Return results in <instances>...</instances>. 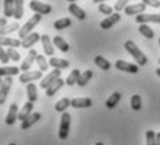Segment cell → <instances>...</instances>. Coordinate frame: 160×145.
<instances>
[{
  "instance_id": "obj_1",
  "label": "cell",
  "mask_w": 160,
  "mask_h": 145,
  "mask_svg": "<svg viewBox=\"0 0 160 145\" xmlns=\"http://www.w3.org/2000/svg\"><path fill=\"white\" fill-rule=\"evenodd\" d=\"M124 48H125V50H127L128 53H130L131 56L135 59V61L138 63V66H145V64L148 63V57L143 54V52L141 50L137 45H135L134 41H131V39L125 41Z\"/></svg>"
},
{
  "instance_id": "obj_2",
  "label": "cell",
  "mask_w": 160,
  "mask_h": 145,
  "mask_svg": "<svg viewBox=\"0 0 160 145\" xmlns=\"http://www.w3.org/2000/svg\"><path fill=\"white\" fill-rule=\"evenodd\" d=\"M41 21H42V15H41V14H33L32 17H31L22 27H21L20 31H18V35H20V39H21V41H22L24 38H27L29 34H32V29L35 28V27L38 25Z\"/></svg>"
},
{
  "instance_id": "obj_3",
  "label": "cell",
  "mask_w": 160,
  "mask_h": 145,
  "mask_svg": "<svg viewBox=\"0 0 160 145\" xmlns=\"http://www.w3.org/2000/svg\"><path fill=\"white\" fill-rule=\"evenodd\" d=\"M70 126H71V115L64 112L63 115H61L60 127H58V138H60V140H67L68 132H70Z\"/></svg>"
},
{
  "instance_id": "obj_4",
  "label": "cell",
  "mask_w": 160,
  "mask_h": 145,
  "mask_svg": "<svg viewBox=\"0 0 160 145\" xmlns=\"http://www.w3.org/2000/svg\"><path fill=\"white\" fill-rule=\"evenodd\" d=\"M29 8L35 14H41V15H46V14L52 13V6L48 4V3L39 2V0H31L29 2Z\"/></svg>"
},
{
  "instance_id": "obj_5",
  "label": "cell",
  "mask_w": 160,
  "mask_h": 145,
  "mask_svg": "<svg viewBox=\"0 0 160 145\" xmlns=\"http://www.w3.org/2000/svg\"><path fill=\"white\" fill-rule=\"evenodd\" d=\"M60 75H61V70H57V69H53V71L52 73H49L48 75H45L43 78H42V81H41V84H39V87H41L42 89H48L49 87H50L52 84H53L54 81H57L58 78H60Z\"/></svg>"
},
{
  "instance_id": "obj_6",
  "label": "cell",
  "mask_w": 160,
  "mask_h": 145,
  "mask_svg": "<svg viewBox=\"0 0 160 145\" xmlns=\"http://www.w3.org/2000/svg\"><path fill=\"white\" fill-rule=\"evenodd\" d=\"M114 66H116L117 70L124 71V73L137 74L139 71V66H138V64H132V63H128V61H124V60H117Z\"/></svg>"
},
{
  "instance_id": "obj_7",
  "label": "cell",
  "mask_w": 160,
  "mask_h": 145,
  "mask_svg": "<svg viewBox=\"0 0 160 145\" xmlns=\"http://www.w3.org/2000/svg\"><path fill=\"white\" fill-rule=\"evenodd\" d=\"M36 57H38V52H36L35 49H31V50L28 52V54H27V57L24 59V61L21 63V66H20L21 71H22V73L29 71L32 63H33V61H36Z\"/></svg>"
},
{
  "instance_id": "obj_8",
  "label": "cell",
  "mask_w": 160,
  "mask_h": 145,
  "mask_svg": "<svg viewBox=\"0 0 160 145\" xmlns=\"http://www.w3.org/2000/svg\"><path fill=\"white\" fill-rule=\"evenodd\" d=\"M41 78H42L41 70H36V71H25V73H21L20 82L21 84H29V82L36 81V80H41Z\"/></svg>"
},
{
  "instance_id": "obj_9",
  "label": "cell",
  "mask_w": 160,
  "mask_h": 145,
  "mask_svg": "<svg viewBox=\"0 0 160 145\" xmlns=\"http://www.w3.org/2000/svg\"><path fill=\"white\" fill-rule=\"evenodd\" d=\"M11 85H13V77H6L3 80L2 88H0V105H3L7 99V95L11 89Z\"/></svg>"
},
{
  "instance_id": "obj_10",
  "label": "cell",
  "mask_w": 160,
  "mask_h": 145,
  "mask_svg": "<svg viewBox=\"0 0 160 145\" xmlns=\"http://www.w3.org/2000/svg\"><path fill=\"white\" fill-rule=\"evenodd\" d=\"M137 23L139 24H148V23H155V24H160V14H139L135 17Z\"/></svg>"
},
{
  "instance_id": "obj_11",
  "label": "cell",
  "mask_w": 160,
  "mask_h": 145,
  "mask_svg": "<svg viewBox=\"0 0 160 145\" xmlns=\"http://www.w3.org/2000/svg\"><path fill=\"white\" fill-rule=\"evenodd\" d=\"M120 20H121V14L120 13H113L112 15H109V17H106L104 20L100 21V28L102 29H109V28H112L113 25H116Z\"/></svg>"
},
{
  "instance_id": "obj_12",
  "label": "cell",
  "mask_w": 160,
  "mask_h": 145,
  "mask_svg": "<svg viewBox=\"0 0 160 145\" xmlns=\"http://www.w3.org/2000/svg\"><path fill=\"white\" fill-rule=\"evenodd\" d=\"M146 10V4L143 3H137V4H131V6H127L124 8V13L127 15H139V14H143Z\"/></svg>"
},
{
  "instance_id": "obj_13",
  "label": "cell",
  "mask_w": 160,
  "mask_h": 145,
  "mask_svg": "<svg viewBox=\"0 0 160 145\" xmlns=\"http://www.w3.org/2000/svg\"><path fill=\"white\" fill-rule=\"evenodd\" d=\"M41 117H42V115L39 112H33L32 115L27 117L24 122H21V130H28V128H31L35 123H38L39 120H41Z\"/></svg>"
},
{
  "instance_id": "obj_14",
  "label": "cell",
  "mask_w": 160,
  "mask_h": 145,
  "mask_svg": "<svg viewBox=\"0 0 160 145\" xmlns=\"http://www.w3.org/2000/svg\"><path fill=\"white\" fill-rule=\"evenodd\" d=\"M18 106H17V103H11V106H10V109H8V113H7V116H6V124H8V126H13L15 122L18 120Z\"/></svg>"
},
{
  "instance_id": "obj_15",
  "label": "cell",
  "mask_w": 160,
  "mask_h": 145,
  "mask_svg": "<svg viewBox=\"0 0 160 145\" xmlns=\"http://www.w3.org/2000/svg\"><path fill=\"white\" fill-rule=\"evenodd\" d=\"M39 39H41V35H39L38 32H32V34H29L27 38H24L22 41H21V46H22L24 49H31Z\"/></svg>"
},
{
  "instance_id": "obj_16",
  "label": "cell",
  "mask_w": 160,
  "mask_h": 145,
  "mask_svg": "<svg viewBox=\"0 0 160 145\" xmlns=\"http://www.w3.org/2000/svg\"><path fill=\"white\" fill-rule=\"evenodd\" d=\"M41 41H42V46H43V50L45 53L48 54V56L53 57L54 54V48H53V41H52L50 38H49V35H42L41 36Z\"/></svg>"
},
{
  "instance_id": "obj_17",
  "label": "cell",
  "mask_w": 160,
  "mask_h": 145,
  "mask_svg": "<svg viewBox=\"0 0 160 145\" xmlns=\"http://www.w3.org/2000/svg\"><path fill=\"white\" fill-rule=\"evenodd\" d=\"M92 106V99L91 98H75L71 101V107L74 109H85V107Z\"/></svg>"
},
{
  "instance_id": "obj_18",
  "label": "cell",
  "mask_w": 160,
  "mask_h": 145,
  "mask_svg": "<svg viewBox=\"0 0 160 145\" xmlns=\"http://www.w3.org/2000/svg\"><path fill=\"white\" fill-rule=\"evenodd\" d=\"M68 11L77 18V20H79V21H82V20H85V18H87V13H85V10H82L79 6L75 4V3H70Z\"/></svg>"
},
{
  "instance_id": "obj_19",
  "label": "cell",
  "mask_w": 160,
  "mask_h": 145,
  "mask_svg": "<svg viewBox=\"0 0 160 145\" xmlns=\"http://www.w3.org/2000/svg\"><path fill=\"white\" fill-rule=\"evenodd\" d=\"M49 66H52L53 69H57V70H64L70 66V61L53 56V57H50V60H49Z\"/></svg>"
},
{
  "instance_id": "obj_20",
  "label": "cell",
  "mask_w": 160,
  "mask_h": 145,
  "mask_svg": "<svg viewBox=\"0 0 160 145\" xmlns=\"http://www.w3.org/2000/svg\"><path fill=\"white\" fill-rule=\"evenodd\" d=\"M21 45V39H15V38H10V36H0V46H7V48H15Z\"/></svg>"
},
{
  "instance_id": "obj_21",
  "label": "cell",
  "mask_w": 160,
  "mask_h": 145,
  "mask_svg": "<svg viewBox=\"0 0 160 145\" xmlns=\"http://www.w3.org/2000/svg\"><path fill=\"white\" fill-rule=\"evenodd\" d=\"M20 74V69L15 66H4L0 67V78L3 77H14Z\"/></svg>"
},
{
  "instance_id": "obj_22",
  "label": "cell",
  "mask_w": 160,
  "mask_h": 145,
  "mask_svg": "<svg viewBox=\"0 0 160 145\" xmlns=\"http://www.w3.org/2000/svg\"><path fill=\"white\" fill-rule=\"evenodd\" d=\"M64 84H66V81H64V80H61V78H58L57 81H54L50 87L46 89V95H48V96H54V95H56L57 92L63 88Z\"/></svg>"
},
{
  "instance_id": "obj_23",
  "label": "cell",
  "mask_w": 160,
  "mask_h": 145,
  "mask_svg": "<svg viewBox=\"0 0 160 145\" xmlns=\"http://www.w3.org/2000/svg\"><path fill=\"white\" fill-rule=\"evenodd\" d=\"M32 109H33V103L28 101V102H27V103L22 106V109L20 110V113H18V120H20V122H24L27 117L31 116V115L33 113Z\"/></svg>"
},
{
  "instance_id": "obj_24",
  "label": "cell",
  "mask_w": 160,
  "mask_h": 145,
  "mask_svg": "<svg viewBox=\"0 0 160 145\" xmlns=\"http://www.w3.org/2000/svg\"><path fill=\"white\" fill-rule=\"evenodd\" d=\"M53 45L56 46L58 50L63 52V53H66V52H68V50H70V45L67 44V42L64 41V39L61 38V36H58V35L53 38Z\"/></svg>"
},
{
  "instance_id": "obj_25",
  "label": "cell",
  "mask_w": 160,
  "mask_h": 145,
  "mask_svg": "<svg viewBox=\"0 0 160 145\" xmlns=\"http://www.w3.org/2000/svg\"><path fill=\"white\" fill-rule=\"evenodd\" d=\"M95 64H96L100 70H103V71H109L110 67H112L110 61L107 60V59H104L103 56H100V54H98V56L95 57Z\"/></svg>"
},
{
  "instance_id": "obj_26",
  "label": "cell",
  "mask_w": 160,
  "mask_h": 145,
  "mask_svg": "<svg viewBox=\"0 0 160 145\" xmlns=\"http://www.w3.org/2000/svg\"><path fill=\"white\" fill-rule=\"evenodd\" d=\"M27 96H28V101L32 102V103H35L36 101H38V92H36V85L32 84V82H29V84H27Z\"/></svg>"
},
{
  "instance_id": "obj_27",
  "label": "cell",
  "mask_w": 160,
  "mask_h": 145,
  "mask_svg": "<svg viewBox=\"0 0 160 145\" xmlns=\"http://www.w3.org/2000/svg\"><path fill=\"white\" fill-rule=\"evenodd\" d=\"M81 71H79L78 69H74L71 73H70V75L67 77V80H66V84L68 85V87H72V85H75L77 82H78V80H79V77H81Z\"/></svg>"
},
{
  "instance_id": "obj_28",
  "label": "cell",
  "mask_w": 160,
  "mask_h": 145,
  "mask_svg": "<svg viewBox=\"0 0 160 145\" xmlns=\"http://www.w3.org/2000/svg\"><path fill=\"white\" fill-rule=\"evenodd\" d=\"M15 31H20V25H18V23L7 24L6 27L0 28V36H8V34L15 32Z\"/></svg>"
},
{
  "instance_id": "obj_29",
  "label": "cell",
  "mask_w": 160,
  "mask_h": 145,
  "mask_svg": "<svg viewBox=\"0 0 160 145\" xmlns=\"http://www.w3.org/2000/svg\"><path fill=\"white\" fill-rule=\"evenodd\" d=\"M68 106H71V101H70L68 98H63V99H60L54 105V110L58 113H64Z\"/></svg>"
},
{
  "instance_id": "obj_30",
  "label": "cell",
  "mask_w": 160,
  "mask_h": 145,
  "mask_svg": "<svg viewBox=\"0 0 160 145\" xmlns=\"http://www.w3.org/2000/svg\"><path fill=\"white\" fill-rule=\"evenodd\" d=\"M121 101V94L120 92H114V94H112L109 98H107L106 101V107H109V109H113V107L117 106V103Z\"/></svg>"
},
{
  "instance_id": "obj_31",
  "label": "cell",
  "mask_w": 160,
  "mask_h": 145,
  "mask_svg": "<svg viewBox=\"0 0 160 145\" xmlns=\"http://www.w3.org/2000/svg\"><path fill=\"white\" fill-rule=\"evenodd\" d=\"M14 18L15 20H21L24 15V0H14Z\"/></svg>"
},
{
  "instance_id": "obj_32",
  "label": "cell",
  "mask_w": 160,
  "mask_h": 145,
  "mask_svg": "<svg viewBox=\"0 0 160 145\" xmlns=\"http://www.w3.org/2000/svg\"><path fill=\"white\" fill-rule=\"evenodd\" d=\"M14 0H4V18H14Z\"/></svg>"
},
{
  "instance_id": "obj_33",
  "label": "cell",
  "mask_w": 160,
  "mask_h": 145,
  "mask_svg": "<svg viewBox=\"0 0 160 145\" xmlns=\"http://www.w3.org/2000/svg\"><path fill=\"white\" fill-rule=\"evenodd\" d=\"M138 29H139L141 35H143L146 39H153V38H155V32H153V29L150 28L148 24H141Z\"/></svg>"
},
{
  "instance_id": "obj_34",
  "label": "cell",
  "mask_w": 160,
  "mask_h": 145,
  "mask_svg": "<svg viewBox=\"0 0 160 145\" xmlns=\"http://www.w3.org/2000/svg\"><path fill=\"white\" fill-rule=\"evenodd\" d=\"M71 20L70 18H60V20H57V21H54V24H53V27H54V29H57V31H61V29H66V28H68L70 25H71Z\"/></svg>"
},
{
  "instance_id": "obj_35",
  "label": "cell",
  "mask_w": 160,
  "mask_h": 145,
  "mask_svg": "<svg viewBox=\"0 0 160 145\" xmlns=\"http://www.w3.org/2000/svg\"><path fill=\"white\" fill-rule=\"evenodd\" d=\"M92 75H93V71H92V70H87V71H84L81 74V77H79L77 85H79V87H85V85L89 82V80L92 78Z\"/></svg>"
},
{
  "instance_id": "obj_36",
  "label": "cell",
  "mask_w": 160,
  "mask_h": 145,
  "mask_svg": "<svg viewBox=\"0 0 160 145\" xmlns=\"http://www.w3.org/2000/svg\"><path fill=\"white\" fill-rule=\"evenodd\" d=\"M36 63H38L39 70H41L42 73H45L46 70H48V67H49V61L46 60V57H45V56H42V54H38V57H36Z\"/></svg>"
},
{
  "instance_id": "obj_37",
  "label": "cell",
  "mask_w": 160,
  "mask_h": 145,
  "mask_svg": "<svg viewBox=\"0 0 160 145\" xmlns=\"http://www.w3.org/2000/svg\"><path fill=\"white\" fill-rule=\"evenodd\" d=\"M131 107L134 110H139L142 107V98L139 95H132L131 96Z\"/></svg>"
},
{
  "instance_id": "obj_38",
  "label": "cell",
  "mask_w": 160,
  "mask_h": 145,
  "mask_svg": "<svg viewBox=\"0 0 160 145\" xmlns=\"http://www.w3.org/2000/svg\"><path fill=\"white\" fill-rule=\"evenodd\" d=\"M158 132H155L153 130H148L146 131V145H156L158 144Z\"/></svg>"
},
{
  "instance_id": "obj_39",
  "label": "cell",
  "mask_w": 160,
  "mask_h": 145,
  "mask_svg": "<svg viewBox=\"0 0 160 145\" xmlns=\"http://www.w3.org/2000/svg\"><path fill=\"white\" fill-rule=\"evenodd\" d=\"M98 10H99V13L100 14H103V15H107V17H109V15H112L113 13H114V8L113 7H110V6H107V4H104V3H100L99 6H98Z\"/></svg>"
},
{
  "instance_id": "obj_40",
  "label": "cell",
  "mask_w": 160,
  "mask_h": 145,
  "mask_svg": "<svg viewBox=\"0 0 160 145\" xmlns=\"http://www.w3.org/2000/svg\"><path fill=\"white\" fill-rule=\"evenodd\" d=\"M7 53H8V57H10L13 61H20V59H21L20 52H18L15 48H8L7 49Z\"/></svg>"
},
{
  "instance_id": "obj_41",
  "label": "cell",
  "mask_w": 160,
  "mask_h": 145,
  "mask_svg": "<svg viewBox=\"0 0 160 145\" xmlns=\"http://www.w3.org/2000/svg\"><path fill=\"white\" fill-rule=\"evenodd\" d=\"M128 2H130V0H117L114 4V11L116 13H120L121 10H124V8L127 7Z\"/></svg>"
},
{
  "instance_id": "obj_42",
  "label": "cell",
  "mask_w": 160,
  "mask_h": 145,
  "mask_svg": "<svg viewBox=\"0 0 160 145\" xmlns=\"http://www.w3.org/2000/svg\"><path fill=\"white\" fill-rule=\"evenodd\" d=\"M8 60H10V57H8L7 50H6L3 46H0V61H2L3 64H7Z\"/></svg>"
},
{
  "instance_id": "obj_43",
  "label": "cell",
  "mask_w": 160,
  "mask_h": 145,
  "mask_svg": "<svg viewBox=\"0 0 160 145\" xmlns=\"http://www.w3.org/2000/svg\"><path fill=\"white\" fill-rule=\"evenodd\" d=\"M142 3L146 6H150V7H155V8L160 7V0H142Z\"/></svg>"
},
{
  "instance_id": "obj_44",
  "label": "cell",
  "mask_w": 160,
  "mask_h": 145,
  "mask_svg": "<svg viewBox=\"0 0 160 145\" xmlns=\"http://www.w3.org/2000/svg\"><path fill=\"white\" fill-rule=\"evenodd\" d=\"M7 25V18H0V28Z\"/></svg>"
},
{
  "instance_id": "obj_45",
  "label": "cell",
  "mask_w": 160,
  "mask_h": 145,
  "mask_svg": "<svg viewBox=\"0 0 160 145\" xmlns=\"http://www.w3.org/2000/svg\"><path fill=\"white\" fill-rule=\"evenodd\" d=\"M106 0H93V3H98V4H100V3H104Z\"/></svg>"
},
{
  "instance_id": "obj_46",
  "label": "cell",
  "mask_w": 160,
  "mask_h": 145,
  "mask_svg": "<svg viewBox=\"0 0 160 145\" xmlns=\"http://www.w3.org/2000/svg\"><path fill=\"white\" fill-rule=\"evenodd\" d=\"M156 137H158V144H156V145H160V132L156 134Z\"/></svg>"
},
{
  "instance_id": "obj_47",
  "label": "cell",
  "mask_w": 160,
  "mask_h": 145,
  "mask_svg": "<svg viewBox=\"0 0 160 145\" xmlns=\"http://www.w3.org/2000/svg\"><path fill=\"white\" fill-rule=\"evenodd\" d=\"M156 74L160 77V67H159V69H156Z\"/></svg>"
},
{
  "instance_id": "obj_48",
  "label": "cell",
  "mask_w": 160,
  "mask_h": 145,
  "mask_svg": "<svg viewBox=\"0 0 160 145\" xmlns=\"http://www.w3.org/2000/svg\"><path fill=\"white\" fill-rule=\"evenodd\" d=\"M2 84H3V80L0 78V88H2Z\"/></svg>"
},
{
  "instance_id": "obj_49",
  "label": "cell",
  "mask_w": 160,
  "mask_h": 145,
  "mask_svg": "<svg viewBox=\"0 0 160 145\" xmlns=\"http://www.w3.org/2000/svg\"><path fill=\"white\" fill-rule=\"evenodd\" d=\"M68 2H70V3H75L77 0H68Z\"/></svg>"
},
{
  "instance_id": "obj_50",
  "label": "cell",
  "mask_w": 160,
  "mask_h": 145,
  "mask_svg": "<svg viewBox=\"0 0 160 145\" xmlns=\"http://www.w3.org/2000/svg\"><path fill=\"white\" fill-rule=\"evenodd\" d=\"M95 145H103V142H96Z\"/></svg>"
},
{
  "instance_id": "obj_51",
  "label": "cell",
  "mask_w": 160,
  "mask_h": 145,
  "mask_svg": "<svg viewBox=\"0 0 160 145\" xmlns=\"http://www.w3.org/2000/svg\"><path fill=\"white\" fill-rule=\"evenodd\" d=\"M10 145H17V144H14V142H13V144H10Z\"/></svg>"
},
{
  "instance_id": "obj_52",
  "label": "cell",
  "mask_w": 160,
  "mask_h": 145,
  "mask_svg": "<svg viewBox=\"0 0 160 145\" xmlns=\"http://www.w3.org/2000/svg\"><path fill=\"white\" fill-rule=\"evenodd\" d=\"M159 45H160V38H159Z\"/></svg>"
},
{
  "instance_id": "obj_53",
  "label": "cell",
  "mask_w": 160,
  "mask_h": 145,
  "mask_svg": "<svg viewBox=\"0 0 160 145\" xmlns=\"http://www.w3.org/2000/svg\"><path fill=\"white\" fill-rule=\"evenodd\" d=\"M159 64H160V59H159Z\"/></svg>"
}]
</instances>
